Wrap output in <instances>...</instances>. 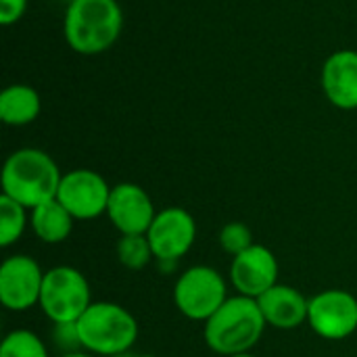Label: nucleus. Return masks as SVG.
<instances>
[{
    "label": "nucleus",
    "instance_id": "nucleus-25",
    "mask_svg": "<svg viewBox=\"0 0 357 357\" xmlns=\"http://www.w3.org/2000/svg\"><path fill=\"white\" fill-rule=\"evenodd\" d=\"M232 357H255V356H251V354H241V356H232Z\"/></svg>",
    "mask_w": 357,
    "mask_h": 357
},
{
    "label": "nucleus",
    "instance_id": "nucleus-1",
    "mask_svg": "<svg viewBox=\"0 0 357 357\" xmlns=\"http://www.w3.org/2000/svg\"><path fill=\"white\" fill-rule=\"evenodd\" d=\"M123 13L117 0H71L65 10L63 33L69 48L84 56L109 50L121 36Z\"/></svg>",
    "mask_w": 357,
    "mask_h": 357
},
{
    "label": "nucleus",
    "instance_id": "nucleus-10",
    "mask_svg": "<svg viewBox=\"0 0 357 357\" xmlns=\"http://www.w3.org/2000/svg\"><path fill=\"white\" fill-rule=\"evenodd\" d=\"M44 272L29 255H10L0 266V301L10 312H27L40 303Z\"/></svg>",
    "mask_w": 357,
    "mask_h": 357
},
{
    "label": "nucleus",
    "instance_id": "nucleus-18",
    "mask_svg": "<svg viewBox=\"0 0 357 357\" xmlns=\"http://www.w3.org/2000/svg\"><path fill=\"white\" fill-rule=\"evenodd\" d=\"M0 357H48V349L36 333L17 328L2 339Z\"/></svg>",
    "mask_w": 357,
    "mask_h": 357
},
{
    "label": "nucleus",
    "instance_id": "nucleus-21",
    "mask_svg": "<svg viewBox=\"0 0 357 357\" xmlns=\"http://www.w3.org/2000/svg\"><path fill=\"white\" fill-rule=\"evenodd\" d=\"M52 341L61 354H73V351L82 349V341H79V333H77L75 322L73 324H54Z\"/></svg>",
    "mask_w": 357,
    "mask_h": 357
},
{
    "label": "nucleus",
    "instance_id": "nucleus-20",
    "mask_svg": "<svg viewBox=\"0 0 357 357\" xmlns=\"http://www.w3.org/2000/svg\"><path fill=\"white\" fill-rule=\"evenodd\" d=\"M220 245L228 255L236 257L255 243H253V234L249 226H245L243 222H230L220 230Z\"/></svg>",
    "mask_w": 357,
    "mask_h": 357
},
{
    "label": "nucleus",
    "instance_id": "nucleus-14",
    "mask_svg": "<svg viewBox=\"0 0 357 357\" xmlns=\"http://www.w3.org/2000/svg\"><path fill=\"white\" fill-rule=\"evenodd\" d=\"M257 305L264 314L268 326L278 331H293L307 322L310 299L301 291L289 284H276L257 299Z\"/></svg>",
    "mask_w": 357,
    "mask_h": 357
},
{
    "label": "nucleus",
    "instance_id": "nucleus-2",
    "mask_svg": "<svg viewBox=\"0 0 357 357\" xmlns=\"http://www.w3.org/2000/svg\"><path fill=\"white\" fill-rule=\"evenodd\" d=\"M266 326L257 299L236 295L228 297L226 303L205 322L203 337L213 354L232 357L249 354L259 343Z\"/></svg>",
    "mask_w": 357,
    "mask_h": 357
},
{
    "label": "nucleus",
    "instance_id": "nucleus-23",
    "mask_svg": "<svg viewBox=\"0 0 357 357\" xmlns=\"http://www.w3.org/2000/svg\"><path fill=\"white\" fill-rule=\"evenodd\" d=\"M59 357H96V356L88 354V351H73V354H61Z\"/></svg>",
    "mask_w": 357,
    "mask_h": 357
},
{
    "label": "nucleus",
    "instance_id": "nucleus-6",
    "mask_svg": "<svg viewBox=\"0 0 357 357\" xmlns=\"http://www.w3.org/2000/svg\"><path fill=\"white\" fill-rule=\"evenodd\" d=\"M228 299L226 280L211 266H192L174 287V303L178 312L192 322H207Z\"/></svg>",
    "mask_w": 357,
    "mask_h": 357
},
{
    "label": "nucleus",
    "instance_id": "nucleus-22",
    "mask_svg": "<svg viewBox=\"0 0 357 357\" xmlns=\"http://www.w3.org/2000/svg\"><path fill=\"white\" fill-rule=\"evenodd\" d=\"M27 10V0H0V23L13 25Z\"/></svg>",
    "mask_w": 357,
    "mask_h": 357
},
{
    "label": "nucleus",
    "instance_id": "nucleus-13",
    "mask_svg": "<svg viewBox=\"0 0 357 357\" xmlns=\"http://www.w3.org/2000/svg\"><path fill=\"white\" fill-rule=\"evenodd\" d=\"M322 90L333 107L341 111L357 109V50L343 48L324 61Z\"/></svg>",
    "mask_w": 357,
    "mask_h": 357
},
{
    "label": "nucleus",
    "instance_id": "nucleus-24",
    "mask_svg": "<svg viewBox=\"0 0 357 357\" xmlns=\"http://www.w3.org/2000/svg\"><path fill=\"white\" fill-rule=\"evenodd\" d=\"M115 357H134V354H130V351H128V354H121V356H115Z\"/></svg>",
    "mask_w": 357,
    "mask_h": 357
},
{
    "label": "nucleus",
    "instance_id": "nucleus-17",
    "mask_svg": "<svg viewBox=\"0 0 357 357\" xmlns=\"http://www.w3.org/2000/svg\"><path fill=\"white\" fill-rule=\"evenodd\" d=\"M27 209L10 197H0V247H13L25 232Z\"/></svg>",
    "mask_w": 357,
    "mask_h": 357
},
{
    "label": "nucleus",
    "instance_id": "nucleus-5",
    "mask_svg": "<svg viewBox=\"0 0 357 357\" xmlns=\"http://www.w3.org/2000/svg\"><path fill=\"white\" fill-rule=\"evenodd\" d=\"M40 310L52 324H73L92 305L86 276L71 266H56L44 272Z\"/></svg>",
    "mask_w": 357,
    "mask_h": 357
},
{
    "label": "nucleus",
    "instance_id": "nucleus-15",
    "mask_svg": "<svg viewBox=\"0 0 357 357\" xmlns=\"http://www.w3.org/2000/svg\"><path fill=\"white\" fill-rule=\"evenodd\" d=\"M40 111L42 98L27 84H10L0 92V119L6 126H27L38 119Z\"/></svg>",
    "mask_w": 357,
    "mask_h": 357
},
{
    "label": "nucleus",
    "instance_id": "nucleus-11",
    "mask_svg": "<svg viewBox=\"0 0 357 357\" xmlns=\"http://www.w3.org/2000/svg\"><path fill=\"white\" fill-rule=\"evenodd\" d=\"M157 211L149 197V192L134 184V182H121L111 188L107 218L111 220L113 228L126 234H146Z\"/></svg>",
    "mask_w": 357,
    "mask_h": 357
},
{
    "label": "nucleus",
    "instance_id": "nucleus-9",
    "mask_svg": "<svg viewBox=\"0 0 357 357\" xmlns=\"http://www.w3.org/2000/svg\"><path fill=\"white\" fill-rule=\"evenodd\" d=\"M146 238L151 243L153 255L157 261L176 264L184 257L197 238V222L182 207H167L157 211Z\"/></svg>",
    "mask_w": 357,
    "mask_h": 357
},
{
    "label": "nucleus",
    "instance_id": "nucleus-19",
    "mask_svg": "<svg viewBox=\"0 0 357 357\" xmlns=\"http://www.w3.org/2000/svg\"><path fill=\"white\" fill-rule=\"evenodd\" d=\"M153 257L155 255H153L146 234H126L117 243V259L128 270L138 272V270L146 268Z\"/></svg>",
    "mask_w": 357,
    "mask_h": 357
},
{
    "label": "nucleus",
    "instance_id": "nucleus-3",
    "mask_svg": "<svg viewBox=\"0 0 357 357\" xmlns=\"http://www.w3.org/2000/svg\"><path fill=\"white\" fill-rule=\"evenodd\" d=\"M63 174L54 159L40 149H19L4 161L0 184L2 195L21 203L25 209L56 199V190Z\"/></svg>",
    "mask_w": 357,
    "mask_h": 357
},
{
    "label": "nucleus",
    "instance_id": "nucleus-4",
    "mask_svg": "<svg viewBox=\"0 0 357 357\" xmlns=\"http://www.w3.org/2000/svg\"><path fill=\"white\" fill-rule=\"evenodd\" d=\"M82 349L96 357L128 354L138 339L136 318L121 305L111 301L92 303L75 322Z\"/></svg>",
    "mask_w": 357,
    "mask_h": 357
},
{
    "label": "nucleus",
    "instance_id": "nucleus-26",
    "mask_svg": "<svg viewBox=\"0 0 357 357\" xmlns=\"http://www.w3.org/2000/svg\"><path fill=\"white\" fill-rule=\"evenodd\" d=\"M134 357H155V356H134Z\"/></svg>",
    "mask_w": 357,
    "mask_h": 357
},
{
    "label": "nucleus",
    "instance_id": "nucleus-7",
    "mask_svg": "<svg viewBox=\"0 0 357 357\" xmlns=\"http://www.w3.org/2000/svg\"><path fill=\"white\" fill-rule=\"evenodd\" d=\"M310 328L326 341H343L357 331V299L341 289H328L310 299Z\"/></svg>",
    "mask_w": 357,
    "mask_h": 357
},
{
    "label": "nucleus",
    "instance_id": "nucleus-8",
    "mask_svg": "<svg viewBox=\"0 0 357 357\" xmlns=\"http://www.w3.org/2000/svg\"><path fill=\"white\" fill-rule=\"evenodd\" d=\"M111 186L92 169H73L63 174L56 201L73 215V220H96L107 213Z\"/></svg>",
    "mask_w": 357,
    "mask_h": 357
},
{
    "label": "nucleus",
    "instance_id": "nucleus-16",
    "mask_svg": "<svg viewBox=\"0 0 357 357\" xmlns=\"http://www.w3.org/2000/svg\"><path fill=\"white\" fill-rule=\"evenodd\" d=\"M29 226L42 243L59 245L69 238L73 230V215L56 199H50L31 209Z\"/></svg>",
    "mask_w": 357,
    "mask_h": 357
},
{
    "label": "nucleus",
    "instance_id": "nucleus-12",
    "mask_svg": "<svg viewBox=\"0 0 357 357\" xmlns=\"http://www.w3.org/2000/svg\"><path fill=\"white\" fill-rule=\"evenodd\" d=\"M230 282L243 297L259 299L272 287L278 284L276 255L264 245H251L241 255L232 257Z\"/></svg>",
    "mask_w": 357,
    "mask_h": 357
}]
</instances>
